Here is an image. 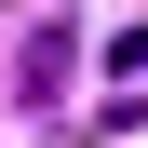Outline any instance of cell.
Returning a JSON list of instances; mask_svg holds the SVG:
<instances>
[{
  "label": "cell",
  "mask_w": 148,
  "mask_h": 148,
  "mask_svg": "<svg viewBox=\"0 0 148 148\" xmlns=\"http://www.w3.org/2000/svg\"><path fill=\"white\" fill-rule=\"evenodd\" d=\"M67 67H81V40H67V27H27V94H40V108H54Z\"/></svg>",
  "instance_id": "obj_1"
}]
</instances>
